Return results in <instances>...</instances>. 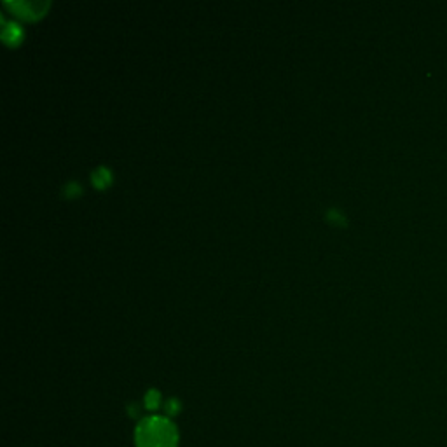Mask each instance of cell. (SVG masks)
<instances>
[{
    "mask_svg": "<svg viewBox=\"0 0 447 447\" xmlns=\"http://www.w3.org/2000/svg\"><path fill=\"white\" fill-rule=\"evenodd\" d=\"M164 411H166L168 416H175L178 411H180V404H178L177 398H170L166 402V407H164Z\"/></svg>",
    "mask_w": 447,
    "mask_h": 447,
    "instance_id": "3",
    "label": "cell"
},
{
    "mask_svg": "<svg viewBox=\"0 0 447 447\" xmlns=\"http://www.w3.org/2000/svg\"><path fill=\"white\" fill-rule=\"evenodd\" d=\"M161 405V393L157 389H149L146 395V407L149 411H156Z\"/></svg>",
    "mask_w": 447,
    "mask_h": 447,
    "instance_id": "2",
    "label": "cell"
},
{
    "mask_svg": "<svg viewBox=\"0 0 447 447\" xmlns=\"http://www.w3.org/2000/svg\"><path fill=\"white\" fill-rule=\"evenodd\" d=\"M137 447H177L178 430L170 418L149 416L135 430Z\"/></svg>",
    "mask_w": 447,
    "mask_h": 447,
    "instance_id": "1",
    "label": "cell"
},
{
    "mask_svg": "<svg viewBox=\"0 0 447 447\" xmlns=\"http://www.w3.org/2000/svg\"><path fill=\"white\" fill-rule=\"evenodd\" d=\"M109 178H110L109 171H107L105 168H98V171H96V173H95L96 184H100V186H102V184L109 182Z\"/></svg>",
    "mask_w": 447,
    "mask_h": 447,
    "instance_id": "4",
    "label": "cell"
}]
</instances>
